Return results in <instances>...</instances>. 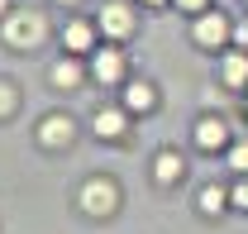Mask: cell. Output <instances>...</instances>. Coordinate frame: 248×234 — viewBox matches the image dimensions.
Masks as SVG:
<instances>
[{
    "instance_id": "cell-6",
    "label": "cell",
    "mask_w": 248,
    "mask_h": 234,
    "mask_svg": "<svg viewBox=\"0 0 248 234\" xmlns=\"http://www.w3.org/2000/svg\"><path fill=\"white\" fill-rule=\"evenodd\" d=\"M191 144L201 148V153H219V148H229V124L219 115H201L196 119V129H191Z\"/></svg>"
},
{
    "instance_id": "cell-10",
    "label": "cell",
    "mask_w": 248,
    "mask_h": 234,
    "mask_svg": "<svg viewBox=\"0 0 248 234\" xmlns=\"http://www.w3.org/2000/svg\"><path fill=\"white\" fill-rule=\"evenodd\" d=\"M186 177V158L177 148H157L153 153V182L157 186H172V182H182Z\"/></svg>"
},
{
    "instance_id": "cell-21",
    "label": "cell",
    "mask_w": 248,
    "mask_h": 234,
    "mask_svg": "<svg viewBox=\"0 0 248 234\" xmlns=\"http://www.w3.org/2000/svg\"><path fill=\"white\" fill-rule=\"evenodd\" d=\"M139 5H167V0H139Z\"/></svg>"
},
{
    "instance_id": "cell-22",
    "label": "cell",
    "mask_w": 248,
    "mask_h": 234,
    "mask_svg": "<svg viewBox=\"0 0 248 234\" xmlns=\"http://www.w3.org/2000/svg\"><path fill=\"white\" fill-rule=\"evenodd\" d=\"M58 5H77V0H58Z\"/></svg>"
},
{
    "instance_id": "cell-5",
    "label": "cell",
    "mask_w": 248,
    "mask_h": 234,
    "mask_svg": "<svg viewBox=\"0 0 248 234\" xmlns=\"http://www.w3.org/2000/svg\"><path fill=\"white\" fill-rule=\"evenodd\" d=\"M91 77L100 82V86L124 82V48H120V43H105V48H95V53H91Z\"/></svg>"
},
{
    "instance_id": "cell-12",
    "label": "cell",
    "mask_w": 248,
    "mask_h": 234,
    "mask_svg": "<svg viewBox=\"0 0 248 234\" xmlns=\"http://www.w3.org/2000/svg\"><path fill=\"white\" fill-rule=\"evenodd\" d=\"M219 77H224V86L244 91L248 86V48H229V53L219 58Z\"/></svg>"
},
{
    "instance_id": "cell-20",
    "label": "cell",
    "mask_w": 248,
    "mask_h": 234,
    "mask_svg": "<svg viewBox=\"0 0 248 234\" xmlns=\"http://www.w3.org/2000/svg\"><path fill=\"white\" fill-rule=\"evenodd\" d=\"M5 15H10V0H0V19H5Z\"/></svg>"
},
{
    "instance_id": "cell-4",
    "label": "cell",
    "mask_w": 248,
    "mask_h": 234,
    "mask_svg": "<svg viewBox=\"0 0 248 234\" xmlns=\"http://www.w3.org/2000/svg\"><path fill=\"white\" fill-rule=\"evenodd\" d=\"M81 210L95 215V220H110V215L120 210V186H115L110 177H91V182L81 186Z\"/></svg>"
},
{
    "instance_id": "cell-11",
    "label": "cell",
    "mask_w": 248,
    "mask_h": 234,
    "mask_svg": "<svg viewBox=\"0 0 248 234\" xmlns=\"http://www.w3.org/2000/svg\"><path fill=\"white\" fill-rule=\"evenodd\" d=\"M86 72H91V67H81V62H77V53H72V58H58L53 67H48V82H53L58 91H77Z\"/></svg>"
},
{
    "instance_id": "cell-3",
    "label": "cell",
    "mask_w": 248,
    "mask_h": 234,
    "mask_svg": "<svg viewBox=\"0 0 248 234\" xmlns=\"http://www.w3.org/2000/svg\"><path fill=\"white\" fill-rule=\"evenodd\" d=\"M234 38V24H229V15H219V10H201L196 19H191V43L196 48H224Z\"/></svg>"
},
{
    "instance_id": "cell-8",
    "label": "cell",
    "mask_w": 248,
    "mask_h": 234,
    "mask_svg": "<svg viewBox=\"0 0 248 234\" xmlns=\"http://www.w3.org/2000/svg\"><path fill=\"white\" fill-rule=\"evenodd\" d=\"M91 129H95V139H105V144H120L124 134H129V110H124V105L95 110V115H91Z\"/></svg>"
},
{
    "instance_id": "cell-18",
    "label": "cell",
    "mask_w": 248,
    "mask_h": 234,
    "mask_svg": "<svg viewBox=\"0 0 248 234\" xmlns=\"http://www.w3.org/2000/svg\"><path fill=\"white\" fill-rule=\"evenodd\" d=\"M177 10H186V15H201V10H210V0H172Z\"/></svg>"
},
{
    "instance_id": "cell-19",
    "label": "cell",
    "mask_w": 248,
    "mask_h": 234,
    "mask_svg": "<svg viewBox=\"0 0 248 234\" xmlns=\"http://www.w3.org/2000/svg\"><path fill=\"white\" fill-rule=\"evenodd\" d=\"M234 43H239V48H248V19H244V24H234Z\"/></svg>"
},
{
    "instance_id": "cell-1",
    "label": "cell",
    "mask_w": 248,
    "mask_h": 234,
    "mask_svg": "<svg viewBox=\"0 0 248 234\" xmlns=\"http://www.w3.org/2000/svg\"><path fill=\"white\" fill-rule=\"evenodd\" d=\"M0 38L10 43V48H38L43 38H48V19L43 15H33V10H24V15H5L0 19Z\"/></svg>"
},
{
    "instance_id": "cell-9",
    "label": "cell",
    "mask_w": 248,
    "mask_h": 234,
    "mask_svg": "<svg viewBox=\"0 0 248 234\" xmlns=\"http://www.w3.org/2000/svg\"><path fill=\"white\" fill-rule=\"evenodd\" d=\"M95 33H100L95 19H72V24L62 29V43H67V53L86 58V53H95Z\"/></svg>"
},
{
    "instance_id": "cell-7",
    "label": "cell",
    "mask_w": 248,
    "mask_h": 234,
    "mask_svg": "<svg viewBox=\"0 0 248 234\" xmlns=\"http://www.w3.org/2000/svg\"><path fill=\"white\" fill-rule=\"evenodd\" d=\"M77 139V124H72V115H43L38 119V148H67Z\"/></svg>"
},
{
    "instance_id": "cell-2",
    "label": "cell",
    "mask_w": 248,
    "mask_h": 234,
    "mask_svg": "<svg viewBox=\"0 0 248 234\" xmlns=\"http://www.w3.org/2000/svg\"><path fill=\"white\" fill-rule=\"evenodd\" d=\"M95 24H100V38H110V43H124V38H134V29H139L129 0H105L95 10Z\"/></svg>"
},
{
    "instance_id": "cell-16",
    "label": "cell",
    "mask_w": 248,
    "mask_h": 234,
    "mask_svg": "<svg viewBox=\"0 0 248 234\" xmlns=\"http://www.w3.org/2000/svg\"><path fill=\"white\" fill-rule=\"evenodd\" d=\"M229 167L234 172H248V139H234L229 144Z\"/></svg>"
},
{
    "instance_id": "cell-17",
    "label": "cell",
    "mask_w": 248,
    "mask_h": 234,
    "mask_svg": "<svg viewBox=\"0 0 248 234\" xmlns=\"http://www.w3.org/2000/svg\"><path fill=\"white\" fill-rule=\"evenodd\" d=\"M229 205H234V210H244V215H248V172L239 177L234 186H229Z\"/></svg>"
},
{
    "instance_id": "cell-13",
    "label": "cell",
    "mask_w": 248,
    "mask_h": 234,
    "mask_svg": "<svg viewBox=\"0 0 248 234\" xmlns=\"http://www.w3.org/2000/svg\"><path fill=\"white\" fill-rule=\"evenodd\" d=\"M124 110H129V115H148V110H157V91L148 86V82L124 86Z\"/></svg>"
},
{
    "instance_id": "cell-15",
    "label": "cell",
    "mask_w": 248,
    "mask_h": 234,
    "mask_svg": "<svg viewBox=\"0 0 248 234\" xmlns=\"http://www.w3.org/2000/svg\"><path fill=\"white\" fill-rule=\"evenodd\" d=\"M15 110H19V91L10 86V82H0V119H10Z\"/></svg>"
},
{
    "instance_id": "cell-14",
    "label": "cell",
    "mask_w": 248,
    "mask_h": 234,
    "mask_svg": "<svg viewBox=\"0 0 248 234\" xmlns=\"http://www.w3.org/2000/svg\"><path fill=\"white\" fill-rule=\"evenodd\" d=\"M224 205H229V191L224 186H201L196 191V210L201 215H224Z\"/></svg>"
}]
</instances>
